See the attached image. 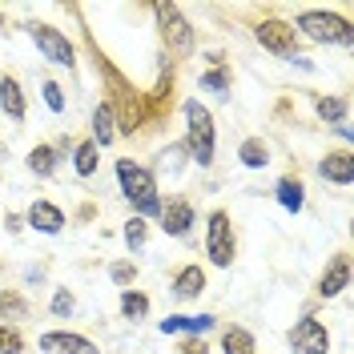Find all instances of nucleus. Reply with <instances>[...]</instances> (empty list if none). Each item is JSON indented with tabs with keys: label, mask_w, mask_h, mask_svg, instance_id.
<instances>
[{
	"label": "nucleus",
	"mask_w": 354,
	"mask_h": 354,
	"mask_svg": "<svg viewBox=\"0 0 354 354\" xmlns=\"http://www.w3.org/2000/svg\"><path fill=\"white\" fill-rule=\"evenodd\" d=\"M117 181H121V194L133 201V209L141 218H157L161 198H157V181L149 169H141V165H133L129 157H121L117 161Z\"/></svg>",
	"instance_id": "f257e3e1"
},
{
	"label": "nucleus",
	"mask_w": 354,
	"mask_h": 354,
	"mask_svg": "<svg viewBox=\"0 0 354 354\" xmlns=\"http://www.w3.org/2000/svg\"><path fill=\"white\" fill-rule=\"evenodd\" d=\"M185 149L198 165L214 161V117L201 101H185Z\"/></svg>",
	"instance_id": "f03ea898"
},
{
	"label": "nucleus",
	"mask_w": 354,
	"mask_h": 354,
	"mask_svg": "<svg viewBox=\"0 0 354 354\" xmlns=\"http://www.w3.org/2000/svg\"><path fill=\"white\" fill-rule=\"evenodd\" d=\"M294 32L310 37L314 44H351L354 41L351 21H342V17H334V12H302L298 24H294Z\"/></svg>",
	"instance_id": "7ed1b4c3"
},
{
	"label": "nucleus",
	"mask_w": 354,
	"mask_h": 354,
	"mask_svg": "<svg viewBox=\"0 0 354 354\" xmlns=\"http://www.w3.org/2000/svg\"><path fill=\"white\" fill-rule=\"evenodd\" d=\"M28 37L41 48L44 61H53V65H61V68H73V44H68L65 32H57L48 24H28Z\"/></svg>",
	"instance_id": "20e7f679"
},
{
	"label": "nucleus",
	"mask_w": 354,
	"mask_h": 354,
	"mask_svg": "<svg viewBox=\"0 0 354 354\" xmlns=\"http://www.w3.org/2000/svg\"><path fill=\"white\" fill-rule=\"evenodd\" d=\"M205 254L214 266H225L234 262V230H230V218L225 214H209V230H205Z\"/></svg>",
	"instance_id": "39448f33"
},
{
	"label": "nucleus",
	"mask_w": 354,
	"mask_h": 354,
	"mask_svg": "<svg viewBox=\"0 0 354 354\" xmlns=\"http://www.w3.org/2000/svg\"><path fill=\"white\" fill-rule=\"evenodd\" d=\"M290 351L294 354H326L330 351V334L326 326L318 322V318H298L294 322V330H290Z\"/></svg>",
	"instance_id": "423d86ee"
},
{
	"label": "nucleus",
	"mask_w": 354,
	"mask_h": 354,
	"mask_svg": "<svg viewBox=\"0 0 354 354\" xmlns=\"http://www.w3.org/2000/svg\"><path fill=\"white\" fill-rule=\"evenodd\" d=\"M254 37H258V44L270 48V53H278V57H294V24L262 21L258 28H254Z\"/></svg>",
	"instance_id": "0eeeda50"
},
{
	"label": "nucleus",
	"mask_w": 354,
	"mask_h": 354,
	"mask_svg": "<svg viewBox=\"0 0 354 354\" xmlns=\"http://www.w3.org/2000/svg\"><path fill=\"white\" fill-rule=\"evenodd\" d=\"M153 12H157V21H161V28H165V37H169V44L181 48V53H189L194 48V32H189V21L177 12V4H157Z\"/></svg>",
	"instance_id": "6e6552de"
},
{
	"label": "nucleus",
	"mask_w": 354,
	"mask_h": 354,
	"mask_svg": "<svg viewBox=\"0 0 354 354\" xmlns=\"http://www.w3.org/2000/svg\"><path fill=\"white\" fill-rule=\"evenodd\" d=\"M157 218H161V230H165L169 238H185V234H189V221H194V205L185 198H169L157 209Z\"/></svg>",
	"instance_id": "1a4fd4ad"
},
{
	"label": "nucleus",
	"mask_w": 354,
	"mask_h": 354,
	"mask_svg": "<svg viewBox=\"0 0 354 354\" xmlns=\"http://www.w3.org/2000/svg\"><path fill=\"white\" fill-rule=\"evenodd\" d=\"M41 351L44 354H101L88 338L81 334H68V330H48L41 334Z\"/></svg>",
	"instance_id": "9d476101"
},
{
	"label": "nucleus",
	"mask_w": 354,
	"mask_h": 354,
	"mask_svg": "<svg viewBox=\"0 0 354 354\" xmlns=\"http://www.w3.org/2000/svg\"><path fill=\"white\" fill-rule=\"evenodd\" d=\"M346 286H351V258L338 254V258L326 266V274H322V282H318V294H322V298H334V294H342Z\"/></svg>",
	"instance_id": "9b49d317"
},
{
	"label": "nucleus",
	"mask_w": 354,
	"mask_h": 354,
	"mask_svg": "<svg viewBox=\"0 0 354 354\" xmlns=\"http://www.w3.org/2000/svg\"><path fill=\"white\" fill-rule=\"evenodd\" d=\"M28 225L41 230V234H61V230H65V214H61L53 201H32V205H28Z\"/></svg>",
	"instance_id": "f8f14e48"
},
{
	"label": "nucleus",
	"mask_w": 354,
	"mask_h": 354,
	"mask_svg": "<svg viewBox=\"0 0 354 354\" xmlns=\"http://www.w3.org/2000/svg\"><path fill=\"white\" fill-rule=\"evenodd\" d=\"M318 174L326 177V181H334V185H351L354 181V157L351 153H330L318 161Z\"/></svg>",
	"instance_id": "ddd939ff"
},
{
	"label": "nucleus",
	"mask_w": 354,
	"mask_h": 354,
	"mask_svg": "<svg viewBox=\"0 0 354 354\" xmlns=\"http://www.w3.org/2000/svg\"><path fill=\"white\" fill-rule=\"evenodd\" d=\"M214 326V314H177L161 318V334H205Z\"/></svg>",
	"instance_id": "4468645a"
},
{
	"label": "nucleus",
	"mask_w": 354,
	"mask_h": 354,
	"mask_svg": "<svg viewBox=\"0 0 354 354\" xmlns=\"http://www.w3.org/2000/svg\"><path fill=\"white\" fill-rule=\"evenodd\" d=\"M0 109L8 113L12 121H24V93L17 85V77H4L0 81Z\"/></svg>",
	"instance_id": "2eb2a0df"
},
{
	"label": "nucleus",
	"mask_w": 354,
	"mask_h": 354,
	"mask_svg": "<svg viewBox=\"0 0 354 354\" xmlns=\"http://www.w3.org/2000/svg\"><path fill=\"white\" fill-rule=\"evenodd\" d=\"M201 290H205V274H201L198 266H185L174 282V294L177 298H198Z\"/></svg>",
	"instance_id": "dca6fc26"
},
{
	"label": "nucleus",
	"mask_w": 354,
	"mask_h": 354,
	"mask_svg": "<svg viewBox=\"0 0 354 354\" xmlns=\"http://www.w3.org/2000/svg\"><path fill=\"white\" fill-rule=\"evenodd\" d=\"M238 157H242L245 169H266L270 165V149H266V141H258V137H245Z\"/></svg>",
	"instance_id": "f3484780"
},
{
	"label": "nucleus",
	"mask_w": 354,
	"mask_h": 354,
	"mask_svg": "<svg viewBox=\"0 0 354 354\" xmlns=\"http://www.w3.org/2000/svg\"><path fill=\"white\" fill-rule=\"evenodd\" d=\"M117 129H113V109L109 105H97L93 109V145H109Z\"/></svg>",
	"instance_id": "a211bd4d"
},
{
	"label": "nucleus",
	"mask_w": 354,
	"mask_h": 354,
	"mask_svg": "<svg viewBox=\"0 0 354 354\" xmlns=\"http://www.w3.org/2000/svg\"><path fill=\"white\" fill-rule=\"evenodd\" d=\"M278 201H282V209H290V214H298V209L306 205V194H302V181H294V177H282V181H278Z\"/></svg>",
	"instance_id": "6ab92c4d"
},
{
	"label": "nucleus",
	"mask_w": 354,
	"mask_h": 354,
	"mask_svg": "<svg viewBox=\"0 0 354 354\" xmlns=\"http://www.w3.org/2000/svg\"><path fill=\"white\" fill-rule=\"evenodd\" d=\"M221 351L225 354H254V334L242 330V326H230L221 334Z\"/></svg>",
	"instance_id": "aec40b11"
},
{
	"label": "nucleus",
	"mask_w": 354,
	"mask_h": 354,
	"mask_svg": "<svg viewBox=\"0 0 354 354\" xmlns=\"http://www.w3.org/2000/svg\"><path fill=\"white\" fill-rule=\"evenodd\" d=\"M28 169H32L37 177H53V169H57V149L37 145V149L28 153Z\"/></svg>",
	"instance_id": "412c9836"
},
{
	"label": "nucleus",
	"mask_w": 354,
	"mask_h": 354,
	"mask_svg": "<svg viewBox=\"0 0 354 354\" xmlns=\"http://www.w3.org/2000/svg\"><path fill=\"white\" fill-rule=\"evenodd\" d=\"M121 314H125L129 322H141V318L149 314V298L137 294V290H125V294H121Z\"/></svg>",
	"instance_id": "4be33fe9"
},
{
	"label": "nucleus",
	"mask_w": 354,
	"mask_h": 354,
	"mask_svg": "<svg viewBox=\"0 0 354 354\" xmlns=\"http://www.w3.org/2000/svg\"><path fill=\"white\" fill-rule=\"evenodd\" d=\"M73 169H77L81 177H93V169H97V145H93V141H81V145H77Z\"/></svg>",
	"instance_id": "5701e85b"
},
{
	"label": "nucleus",
	"mask_w": 354,
	"mask_h": 354,
	"mask_svg": "<svg viewBox=\"0 0 354 354\" xmlns=\"http://www.w3.org/2000/svg\"><path fill=\"white\" fill-rule=\"evenodd\" d=\"M318 117L330 121V125H342L346 121V101L342 97H318Z\"/></svg>",
	"instance_id": "b1692460"
},
{
	"label": "nucleus",
	"mask_w": 354,
	"mask_h": 354,
	"mask_svg": "<svg viewBox=\"0 0 354 354\" xmlns=\"http://www.w3.org/2000/svg\"><path fill=\"white\" fill-rule=\"evenodd\" d=\"M201 88H209V93H218V97H230V73H225V68L201 73Z\"/></svg>",
	"instance_id": "393cba45"
},
{
	"label": "nucleus",
	"mask_w": 354,
	"mask_h": 354,
	"mask_svg": "<svg viewBox=\"0 0 354 354\" xmlns=\"http://www.w3.org/2000/svg\"><path fill=\"white\" fill-rule=\"evenodd\" d=\"M145 238H149V225H145L141 218L125 221V245H129V250H141V245H145Z\"/></svg>",
	"instance_id": "a878e982"
},
{
	"label": "nucleus",
	"mask_w": 354,
	"mask_h": 354,
	"mask_svg": "<svg viewBox=\"0 0 354 354\" xmlns=\"http://www.w3.org/2000/svg\"><path fill=\"white\" fill-rule=\"evenodd\" d=\"M73 310H77V298H73V294H68V290L61 286L57 294H53V314H57V318H68Z\"/></svg>",
	"instance_id": "bb28decb"
},
{
	"label": "nucleus",
	"mask_w": 354,
	"mask_h": 354,
	"mask_svg": "<svg viewBox=\"0 0 354 354\" xmlns=\"http://www.w3.org/2000/svg\"><path fill=\"white\" fill-rule=\"evenodd\" d=\"M44 105H48V109L53 113H61L65 109V97H61V85H57V81H44Z\"/></svg>",
	"instance_id": "cd10ccee"
},
{
	"label": "nucleus",
	"mask_w": 354,
	"mask_h": 354,
	"mask_svg": "<svg viewBox=\"0 0 354 354\" xmlns=\"http://www.w3.org/2000/svg\"><path fill=\"white\" fill-rule=\"evenodd\" d=\"M0 354H21V338L8 326H0Z\"/></svg>",
	"instance_id": "c85d7f7f"
},
{
	"label": "nucleus",
	"mask_w": 354,
	"mask_h": 354,
	"mask_svg": "<svg viewBox=\"0 0 354 354\" xmlns=\"http://www.w3.org/2000/svg\"><path fill=\"white\" fill-rule=\"evenodd\" d=\"M4 310H12V314H24V302L17 298V294H0V314Z\"/></svg>",
	"instance_id": "c756f323"
},
{
	"label": "nucleus",
	"mask_w": 354,
	"mask_h": 354,
	"mask_svg": "<svg viewBox=\"0 0 354 354\" xmlns=\"http://www.w3.org/2000/svg\"><path fill=\"white\" fill-rule=\"evenodd\" d=\"M109 274H113V282H133V266L129 262H117Z\"/></svg>",
	"instance_id": "7c9ffc66"
},
{
	"label": "nucleus",
	"mask_w": 354,
	"mask_h": 354,
	"mask_svg": "<svg viewBox=\"0 0 354 354\" xmlns=\"http://www.w3.org/2000/svg\"><path fill=\"white\" fill-rule=\"evenodd\" d=\"M181 354H209V346H205L201 338H189V342L181 346Z\"/></svg>",
	"instance_id": "2f4dec72"
},
{
	"label": "nucleus",
	"mask_w": 354,
	"mask_h": 354,
	"mask_svg": "<svg viewBox=\"0 0 354 354\" xmlns=\"http://www.w3.org/2000/svg\"><path fill=\"white\" fill-rule=\"evenodd\" d=\"M0 32H4V17H0Z\"/></svg>",
	"instance_id": "473e14b6"
}]
</instances>
